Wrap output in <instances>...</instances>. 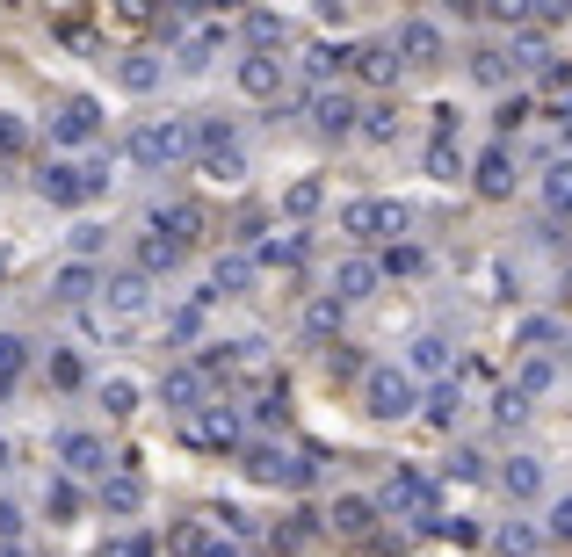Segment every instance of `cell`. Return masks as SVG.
Here are the masks:
<instances>
[{
    "instance_id": "obj_1",
    "label": "cell",
    "mask_w": 572,
    "mask_h": 557,
    "mask_svg": "<svg viewBox=\"0 0 572 557\" xmlns=\"http://www.w3.org/2000/svg\"><path fill=\"white\" fill-rule=\"evenodd\" d=\"M189 152H196V123L189 116H160V123H138L131 131V160L145 174H167L174 160H189Z\"/></svg>"
},
{
    "instance_id": "obj_2",
    "label": "cell",
    "mask_w": 572,
    "mask_h": 557,
    "mask_svg": "<svg viewBox=\"0 0 572 557\" xmlns=\"http://www.w3.org/2000/svg\"><path fill=\"white\" fill-rule=\"evenodd\" d=\"M420 406V384L406 377L399 362H384V369H370L363 377V413H377V420H406Z\"/></svg>"
},
{
    "instance_id": "obj_3",
    "label": "cell",
    "mask_w": 572,
    "mask_h": 557,
    "mask_svg": "<svg viewBox=\"0 0 572 557\" xmlns=\"http://www.w3.org/2000/svg\"><path fill=\"white\" fill-rule=\"evenodd\" d=\"M196 152H203V174L210 181H247V152H239V138H232V123H196Z\"/></svg>"
},
{
    "instance_id": "obj_4",
    "label": "cell",
    "mask_w": 572,
    "mask_h": 557,
    "mask_svg": "<svg viewBox=\"0 0 572 557\" xmlns=\"http://www.w3.org/2000/svg\"><path fill=\"white\" fill-rule=\"evenodd\" d=\"M247 478H261V485H312V456H297V449H283V442H254L247 449Z\"/></svg>"
},
{
    "instance_id": "obj_5",
    "label": "cell",
    "mask_w": 572,
    "mask_h": 557,
    "mask_svg": "<svg viewBox=\"0 0 572 557\" xmlns=\"http://www.w3.org/2000/svg\"><path fill=\"white\" fill-rule=\"evenodd\" d=\"M341 232H355V239L406 232V210H399V203H384V196H363V203H348V210H341Z\"/></svg>"
},
{
    "instance_id": "obj_6",
    "label": "cell",
    "mask_w": 572,
    "mask_h": 557,
    "mask_svg": "<svg viewBox=\"0 0 572 557\" xmlns=\"http://www.w3.org/2000/svg\"><path fill=\"white\" fill-rule=\"evenodd\" d=\"M51 138H58V145H87V138H102V109H95V95H66V102H58Z\"/></svg>"
},
{
    "instance_id": "obj_7",
    "label": "cell",
    "mask_w": 572,
    "mask_h": 557,
    "mask_svg": "<svg viewBox=\"0 0 572 557\" xmlns=\"http://www.w3.org/2000/svg\"><path fill=\"white\" fill-rule=\"evenodd\" d=\"M44 196H51V203H87V196H102V167L51 160V167H44Z\"/></svg>"
},
{
    "instance_id": "obj_8",
    "label": "cell",
    "mask_w": 572,
    "mask_h": 557,
    "mask_svg": "<svg viewBox=\"0 0 572 557\" xmlns=\"http://www.w3.org/2000/svg\"><path fill=\"white\" fill-rule=\"evenodd\" d=\"M189 442L196 449H239V413L232 406H196L189 413Z\"/></svg>"
},
{
    "instance_id": "obj_9",
    "label": "cell",
    "mask_w": 572,
    "mask_h": 557,
    "mask_svg": "<svg viewBox=\"0 0 572 557\" xmlns=\"http://www.w3.org/2000/svg\"><path fill=\"white\" fill-rule=\"evenodd\" d=\"M391 51L413 58V66H435V58H442V29H435L428 15H406V22H399V37H391Z\"/></svg>"
},
{
    "instance_id": "obj_10",
    "label": "cell",
    "mask_w": 572,
    "mask_h": 557,
    "mask_svg": "<svg viewBox=\"0 0 572 557\" xmlns=\"http://www.w3.org/2000/svg\"><path fill=\"white\" fill-rule=\"evenodd\" d=\"M384 507L391 514H435V485L420 478V471H391L384 478Z\"/></svg>"
},
{
    "instance_id": "obj_11",
    "label": "cell",
    "mask_w": 572,
    "mask_h": 557,
    "mask_svg": "<svg viewBox=\"0 0 572 557\" xmlns=\"http://www.w3.org/2000/svg\"><path fill=\"white\" fill-rule=\"evenodd\" d=\"M58 463H66L73 478H87V471H109V449H102V435H87V427H66V435H58Z\"/></svg>"
},
{
    "instance_id": "obj_12",
    "label": "cell",
    "mask_w": 572,
    "mask_h": 557,
    "mask_svg": "<svg viewBox=\"0 0 572 557\" xmlns=\"http://www.w3.org/2000/svg\"><path fill=\"white\" fill-rule=\"evenodd\" d=\"M239 95H254V102L283 95V58L276 51H247L239 58Z\"/></svg>"
},
{
    "instance_id": "obj_13",
    "label": "cell",
    "mask_w": 572,
    "mask_h": 557,
    "mask_svg": "<svg viewBox=\"0 0 572 557\" xmlns=\"http://www.w3.org/2000/svg\"><path fill=\"white\" fill-rule=\"evenodd\" d=\"M102 304L116 319H138L145 304H153V283H145V275H116V283H102Z\"/></svg>"
},
{
    "instance_id": "obj_14",
    "label": "cell",
    "mask_w": 572,
    "mask_h": 557,
    "mask_svg": "<svg viewBox=\"0 0 572 557\" xmlns=\"http://www.w3.org/2000/svg\"><path fill=\"white\" fill-rule=\"evenodd\" d=\"M160 398H167V406H182V413H196V398H203V369H196V362H174L167 377H160Z\"/></svg>"
},
{
    "instance_id": "obj_15",
    "label": "cell",
    "mask_w": 572,
    "mask_h": 557,
    "mask_svg": "<svg viewBox=\"0 0 572 557\" xmlns=\"http://www.w3.org/2000/svg\"><path fill=\"white\" fill-rule=\"evenodd\" d=\"M442 369H449V340H442V333H420L413 355H406V377L420 384V377H442Z\"/></svg>"
},
{
    "instance_id": "obj_16",
    "label": "cell",
    "mask_w": 572,
    "mask_h": 557,
    "mask_svg": "<svg viewBox=\"0 0 572 557\" xmlns=\"http://www.w3.org/2000/svg\"><path fill=\"white\" fill-rule=\"evenodd\" d=\"M312 123H319V131H348V123H355L348 87H319V95H312Z\"/></svg>"
},
{
    "instance_id": "obj_17",
    "label": "cell",
    "mask_w": 572,
    "mask_h": 557,
    "mask_svg": "<svg viewBox=\"0 0 572 557\" xmlns=\"http://www.w3.org/2000/svg\"><path fill=\"white\" fill-rule=\"evenodd\" d=\"M507 189H515V152L493 145L486 160H478V196H507Z\"/></svg>"
},
{
    "instance_id": "obj_18",
    "label": "cell",
    "mask_w": 572,
    "mask_h": 557,
    "mask_svg": "<svg viewBox=\"0 0 572 557\" xmlns=\"http://www.w3.org/2000/svg\"><path fill=\"white\" fill-rule=\"evenodd\" d=\"M377 290V261H341L334 268V304H355V297H370Z\"/></svg>"
},
{
    "instance_id": "obj_19",
    "label": "cell",
    "mask_w": 572,
    "mask_h": 557,
    "mask_svg": "<svg viewBox=\"0 0 572 557\" xmlns=\"http://www.w3.org/2000/svg\"><path fill=\"white\" fill-rule=\"evenodd\" d=\"M51 290H58V304H87L102 283H95V268H87V261H66V268L51 275Z\"/></svg>"
},
{
    "instance_id": "obj_20",
    "label": "cell",
    "mask_w": 572,
    "mask_h": 557,
    "mask_svg": "<svg viewBox=\"0 0 572 557\" xmlns=\"http://www.w3.org/2000/svg\"><path fill=\"white\" fill-rule=\"evenodd\" d=\"M500 485L515 492V500H536V492H544V463H536V456H507Z\"/></svg>"
},
{
    "instance_id": "obj_21",
    "label": "cell",
    "mask_w": 572,
    "mask_h": 557,
    "mask_svg": "<svg viewBox=\"0 0 572 557\" xmlns=\"http://www.w3.org/2000/svg\"><path fill=\"white\" fill-rule=\"evenodd\" d=\"M247 283H254V261H247V254H218V268H210V297H218V290L239 297Z\"/></svg>"
},
{
    "instance_id": "obj_22",
    "label": "cell",
    "mask_w": 572,
    "mask_h": 557,
    "mask_svg": "<svg viewBox=\"0 0 572 557\" xmlns=\"http://www.w3.org/2000/svg\"><path fill=\"white\" fill-rule=\"evenodd\" d=\"M348 66L355 73H363V80H391V73H399V51H391V44H363V51H348Z\"/></svg>"
},
{
    "instance_id": "obj_23",
    "label": "cell",
    "mask_w": 572,
    "mask_h": 557,
    "mask_svg": "<svg viewBox=\"0 0 572 557\" xmlns=\"http://www.w3.org/2000/svg\"><path fill=\"white\" fill-rule=\"evenodd\" d=\"M558 384V369H551V355H522V369H515V391L522 398H544Z\"/></svg>"
},
{
    "instance_id": "obj_24",
    "label": "cell",
    "mask_w": 572,
    "mask_h": 557,
    "mask_svg": "<svg viewBox=\"0 0 572 557\" xmlns=\"http://www.w3.org/2000/svg\"><path fill=\"white\" fill-rule=\"evenodd\" d=\"M102 507H109V514H138V507H145V485H138L131 471H116V478L102 485Z\"/></svg>"
},
{
    "instance_id": "obj_25",
    "label": "cell",
    "mask_w": 572,
    "mask_h": 557,
    "mask_svg": "<svg viewBox=\"0 0 572 557\" xmlns=\"http://www.w3.org/2000/svg\"><path fill=\"white\" fill-rule=\"evenodd\" d=\"M116 80H124V95H153V87H160V58H124V66H116Z\"/></svg>"
},
{
    "instance_id": "obj_26",
    "label": "cell",
    "mask_w": 572,
    "mask_h": 557,
    "mask_svg": "<svg viewBox=\"0 0 572 557\" xmlns=\"http://www.w3.org/2000/svg\"><path fill=\"white\" fill-rule=\"evenodd\" d=\"M515 348H522V355H551V348H558V319H522V326H515Z\"/></svg>"
},
{
    "instance_id": "obj_27",
    "label": "cell",
    "mask_w": 572,
    "mask_h": 557,
    "mask_svg": "<svg viewBox=\"0 0 572 557\" xmlns=\"http://www.w3.org/2000/svg\"><path fill=\"white\" fill-rule=\"evenodd\" d=\"M536 543H544V536H536L529 521H507V529H493V550H500V557H536Z\"/></svg>"
},
{
    "instance_id": "obj_28",
    "label": "cell",
    "mask_w": 572,
    "mask_h": 557,
    "mask_svg": "<svg viewBox=\"0 0 572 557\" xmlns=\"http://www.w3.org/2000/svg\"><path fill=\"white\" fill-rule=\"evenodd\" d=\"M305 261V232H283V239H261V268H297Z\"/></svg>"
},
{
    "instance_id": "obj_29",
    "label": "cell",
    "mask_w": 572,
    "mask_h": 557,
    "mask_svg": "<svg viewBox=\"0 0 572 557\" xmlns=\"http://www.w3.org/2000/svg\"><path fill=\"white\" fill-rule=\"evenodd\" d=\"M544 203L558 210V218H572V160H551V174H544Z\"/></svg>"
},
{
    "instance_id": "obj_30",
    "label": "cell",
    "mask_w": 572,
    "mask_h": 557,
    "mask_svg": "<svg viewBox=\"0 0 572 557\" xmlns=\"http://www.w3.org/2000/svg\"><path fill=\"white\" fill-rule=\"evenodd\" d=\"M102 406H109V420L138 413V377H102Z\"/></svg>"
},
{
    "instance_id": "obj_31",
    "label": "cell",
    "mask_w": 572,
    "mask_h": 557,
    "mask_svg": "<svg viewBox=\"0 0 572 557\" xmlns=\"http://www.w3.org/2000/svg\"><path fill=\"white\" fill-rule=\"evenodd\" d=\"M507 73H515V66H507V51H471V80L478 87H500Z\"/></svg>"
},
{
    "instance_id": "obj_32",
    "label": "cell",
    "mask_w": 572,
    "mask_h": 557,
    "mask_svg": "<svg viewBox=\"0 0 572 557\" xmlns=\"http://www.w3.org/2000/svg\"><path fill=\"white\" fill-rule=\"evenodd\" d=\"M218 44H225V29H203V37H189V44H182V73H203Z\"/></svg>"
},
{
    "instance_id": "obj_33",
    "label": "cell",
    "mask_w": 572,
    "mask_h": 557,
    "mask_svg": "<svg viewBox=\"0 0 572 557\" xmlns=\"http://www.w3.org/2000/svg\"><path fill=\"white\" fill-rule=\"evenodd\" d=\"M370 514H377L370 500H334V529H341V536H363V529H370Z\"/></svg>"
},
{
    "instance_id": "obj_34",
    "label": "cell",
    "mask_w": 572,
    "mask_h": 557,
    "mask_svg": "<svg viewBox=\"0 0 572 557\" xmlns=\"http://www.w3.org/2000/svg\"><path fill=\"white\" fill-rule=\"evenodd\" d=\"M22 362H29V340H15V333H0V391H8V384L22 377Z\"/></svg>"
},
{
    "instance_id": "obj_35",
    "label": "cell",
    "mask_w": 572,
    "mask_h": 557,
    "mask_svg": "<svg viewBox=\"0 0 572 557\" xmlns=\"http://www.w3.org/2000/svg\"><path fill=\"white\" fill-rule=\"evenodd\" d=\"M319 203H326V181H297V189L283 196V210H290V218H312Z\"/></svg>"
},
{
    "instance_id": "obj_36",
    "label": "cell",
    "mask_w": 572,
    "mask_h": 557,
    "mask_svg": "<svg viewBox=\"0 0 572 557\" xmlns=\"http://www.w3.org/2000/svg\"><path fill=\"white\" fill-rule=\"evenodd\" d=\"M247 37H254V51H268V44H283L290 29H283V15H268V8H261V15H247Z\"/></svg>"
},
{
    "instance_id": "obj_37",
    "label": "cell",
    "mask_w": 572,
    "mask_h": 557,
    "mask_svg": "<svg viewBox=\"0 0 572 557\" xmlns=\"http://www.w3.org/2000/svg\"><path fill=\"white\" fill-rule=\"evenodd\" d=\"M428 174H435V181H457V174H464V160H457V145H449V138L428 145Z\"/></svg>"
},
{
    "instance_id": "obj_38",
    "label": "cell",
    "mask_w": 572,
    "mask_h": 557,
    "mask_svg": "<svg viewBox=\"0 0 572 557\" xmlns=\"http://www.w3.org/2000/svg\"><path fill=\"white\" fill-rule=\"evenodd\" d=\"M22 145H29V131H22V116H8V109H0V160H15Z\"/></svg>"
},
{
    "instance_id": "obj_39",
    "label": "cell",
    "mask_w": 572,
    "mask_h": 557,
    "mask_svg": "<svg viewBox=\"0 0 572 557\" xmlns=\"http://www.w3.org/2000/svg\"><path fill=\"white\" fill-rule=\"evenodd\" d=\"M138 261H145V268H174V261H182V246H174V239H145Z\"/></svg>"
},
{
    "instance_id": "obj_40",
    "label": "cell",
    "mask_w": 572,
    "mask_h": 557,
    "mask_svg": "<svg viewBox=\"0 0 572 557\" xmlns=\"http://www.w3.org/2000/svg\"><path fill=\"white\" fill-rule=\"evenodd\" d=\"M384 268H391V275H420L428 261H420V246H391V254H384Z\"/></svg>"
},
{
    "instance_id": "obj_41",
    "label": "cell",
    "mask_w": 572,
    "mask_h": 557,
    "mask_svg": "<svg viewBox=\"0 0 572 557\" xmlns=\"http://www.w3.org/2000/svg\"><path fill=\"white\" fill-rule=\"evenodd\" d=\"M182 550H196V557H239L232 543H210L203 529H189V536H182Z\"/></svg>"
},
{
    "instance_id": "obj_42",
    "label": "cell",
    "mask_w": 572,
    "mask_h": 557,
    "mask_svg": "<svg viewBox=\"0 0 572 557\" xmlns=\"http://www.w3.org/2000/svg\"><path fill=\"white\" fill-rule=\"evenodd\" d=\"M551 536L572 543V492H565V500H551Z\"/></svg>"
},
{
    "instance_id": "obj_43",
    "label": "cell",
    "mask_w": 572,
    "mask_h": 557,
    "mask_svg": "<svg viewBox=\"0 0 572 557\" xmlns=\"http://www.w3.org/2000/svg\"><path fill=\"white\" fill-rule=\"evenodd\" d=\"M73 507H80V492H73V478H58V485H51V514H58V521H66Z\"/></svg>"
},
{
    "instance_id": "obj_44",
    "label": "cell",
    "mask_w": 572,
    "mask_h": 557,
    "mask_svg": "<svg viewBox=\"0 0 572 557\" xmlns=\"http://www.w3.org/2000/svg\"><path fill=\"white\" fill-rule=\"evenodd\" d=\"M102 557H153V543H138V536H116V543H102Z\"/></svg>"
},
{
    "instance_id": "obj_45",
    "label": "cell",
    "mask_w": 572,
    "mask_h": 557,
    "mask_svg": "<svg viewBox=\"0 0 572 557\" xmlns=\"http://www.w3.org/2000/svg\"><path fill=\"white\" fill-rule=\"evenodd\" d=\"M15 536H22V507L0 500V543H15Z\"/></svg>"
},
{
    "instance_id": "obj_46",
    "label": "cell",
    "mask_w": 572,
    "mask_h": 557,
    "mask_svg": "<svg viewBox=\"0 0 572 557\" xmlns=\"http://www.w3.org/2000/svg\"><path fill=\"white\" fill-rule=\"evenodd\" d=\"M51 384H80V362L73 355H51Z\"/></svg>"
},
{
    "instance_id": "obj_47",
    "label": "cell",
    "mask_w": 572,
    "mask_h": 557,
    "mask_svg": "<svg viewBox=\"0 0 572 557\" xmlns=\"http://www.w3.org/2000/svg\"><path fill=\"white\" fill-rule=\"evenodd\" d=\"M363 131H370V138H377V145H384V138H391V131H399V123H391V109H370V123H363Z\"/></svg>"
},
{
    "instance_id": "obj_48",
    "label": "cell",
    "mask_w": 572,
    "mask_h": 557,
    "mask_svg": "<svg viewBox=\"0 0 572 557\" xmlns=\"http://www.w3.org/2000/svg\"><path fill=\"white\" fill-rule=\"evenodd\" d=\"M0 463H8V442H0Z\"/></svg>"
}]
</instances>
